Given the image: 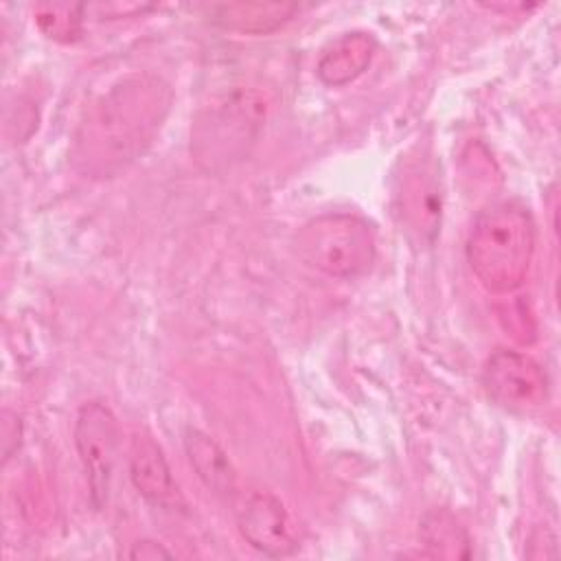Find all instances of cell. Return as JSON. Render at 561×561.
Segmentation results:
<instances>
[{
    "label": "cell",
    "instance_id": "obj_1",
    "mask_svg": "<svg viewBox=\"0 0 561 561\" xmlns=\"http://www.w3.org/2000/svg\"><path fill=\"white\" fill-rule=\"evenodd\" d=\"M169 103V85L153 75L118 81L81 123L77 160L96 173L134 160L160 131Z\"/></svg>",
    "mask_w": 561,
    "mask_h": 561
},
{
    "label": "cell",
    "instance_id": "obj_7",
    "mask_svg": "<svg viewBox=\"0 0 561 561\" xmlns=\"http://www.w3.org/2000/svg\"><path fill=\"white\" fill-rule=\"evenodd\" d=\"M489 397L513 412H530L548 401V375L528 355L495 351L482 370Z\"/></svg>",
    "mask_w": 561,
    "mask_h": 561
},
{
    "label": "cell",
    "instance_id": "obj_13",
    "mask_svg": "<svg viewBox=\"0 0 561 561\" xmlns=\"http://www.w3.org/2000/svg\"><path fill=\"white\" fill-rule=\"evenodd\" d=\"M419 535L434 557H469V537L447 511H430L421 519Z\"/></svg>",
    "mask_w": 561,
    "mask_h": 561
},
{
    "label": "cell",
    "instance_id": "obj_10",
    "mask_svg": "<svg viewBox=\"0 0 561 561\" xmlns=\"http://www.w3.org/2000/svg\"><path fill=\"white\" fill-rule=\"evenodd\" d=\"M184 449L197 478L219 495L237 493V471L226 451L204 432L188 427L184 432Z\"/></svg>",
    "mask_w": 561,
    "mask_h": 561
},
{
    "label": "cell",
    "instance_id": "obj_11",
    "mask_svg": "<svg viewBox=\"0 0 561 561\" xmlns=\"http://www.w3.org/2000/svg\"><path fill=\"white\" fill-rule=\"evenodd\" d=\"M373 53L375 39L368 33H346L320 57L318 77L327 85H346L370 66Z\"/></svg>",
    "mask_w": 561,
    "mask_h": 561
},
{
    "label": "cell",
    "instance_id": "obj_14",
    "mask_svg": "<svg viewBox=\"0 0 561 561\" xmlns=\"http://www.w3.org/2000/svg\"><path fill=\"white\" fill-rule=\"evenodd\" d=\"M81 4H39L35 20L50 39L75 42L81 33Z\"/></svg>",
    "mask_w": 561,
    "mask_h": 561
},
{
    "label": "cell",
    "instance_id": "obj_5",
    "mask_svg": "<svg viewBox=\"0 0 561 561\" xmlns=\"http://www.w3.org/2000/svg\"><path fill=\"white\" fill-rule=\"evenodd\" d=\"M392 206L399 224L414 243H434L443 217V186L436 162L423 149H414L401 158L394 175Z\"/></svg>",
    "mask_w": 561,
    "mask_h": 561
},
{
    "label": "cell",
    "instance_id": "obj_4",
    "mask_svg": "<svg viewBox=\"0 0 561 561\" xmlns=\"http://www.w3.org/2000/svg\"><path fill=\"white\" fill-rule=\"evenodd\" d=\"M296 248L305 263L335 278L366 274L377 254L373 226L366 219L348 213H333L311 219L298 232Z\"/></svg>",
    "mask_w": 561,
    "mask_h": 561
},
{
    "label": "cell",
    "instance_id": "obj_8",
    "mask_svg": "<svg viewBox=\"0 0 561 561\" xmlns=\"http://www.w3.org/2000/svg\"><path fill=\"white\" fill-rule=\"evenodd\" d=\"M243 539L267 557H287L298 548V530L285 504L267 491H250L237 502Z\"/></svg>",
    "mask_w": 561,
    "mask_h": 561
},
{
    "label": "cell",
    "instance_id": "obj_12",
    "mask_svg": "<svg viewBox=\"0 0 561 561\" xmlns=\"http://www.w3.org/2000/svg\"><path fill=\"white\" fill-rule=\"evenodd\" d=\"M296 4H278V2H237L221 4L217 9V22L230 31L239 33H270L285 24Z\"/></svg>",
    "mask_w": 561,
    "mask_h": 561
},
{
    "label": "cell",
    "instance_id": "obj_2",
    "mask_svg": "<svg viewBox=\"0 0 561 561\" xmlns=\"http://www.w3.org/2000/svg\"><path fill=\"white\" fill-rule=\"evenodd\" d=\"M535 252V221L519 202H495L473 221L467 239L469 265L491 294L515 291Z\"/></svg>",
    "mask_w": 561,
    "mask_h": 561
},
{
    "label": "cell",
    "instance_id": "obj_9",
    "mask_svg": "<svg viewBox=\"0 0 561 561\" xmlns=\"http://www.w3.org/2000/svg\"><path fill=\"white\" fill-rule=\"evenodd\" d=\"M129 478L136 491L160 508H184V497L171 476L169 462L160 445L147 436L136 434L129 447Z\"/></svg>",
    "mask_w": 561,
    "mask_h": 561
},
{
    "label": "cell",
    "instance_id": "obj_3",
    "mask_svg": "<svg viewBox=\"0 0 561 561\" xmlns=\"http://www.w3.org/2000/svg\"><path fill=\"white\" fill-rule=\"evenodd\" d=\"M267 112V101L256 90H237L221 103L206 110L191 134V151L195 160L219 171L248 151L261 129Z\"/></svg>",
    "mask_w": 561,
    "mask_h": 561
},
{
    "label": "cell",
    "instance_id": "obj_15",
    "mask_svg": "<svg viewBox=\"0 0 561 561\" xmlns=\"http://www.w3.org/2000/svg\"><path fill=\"white\" fill-rule=\"evenodd\" d=\"M129 557L142 559V561H153V559H171V552L164 550L160 543L145 539V541L134 543V548L129 550Z\"/></svg>",
    "mask_w": 561,
    "mask_h": 561
},
{
    "label": "cell",
    "instance_id": "obj_6",
    "mask_svg": "<svg viewBox=\"0 0 561 561\" xmlns=\"http://www.w3.org/2000/svg\"><path fill=\"white\" fill-rule=\"evenodd\" d=\"M75 445L88 478L92 506L103 508L107 504L118 447L116 419L107 405L92 401L79 410L75 421Z\"/></svg>",
    "mask_w": 561,
    "mask_h": 561
}]
</instances>
